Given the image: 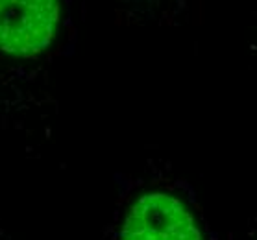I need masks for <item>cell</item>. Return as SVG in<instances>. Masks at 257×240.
Returning a JSON list of instances; mask_svg holds the SVG:
<instances>
[{"label": "cell", "instance_id": "1", "mask_svg": "<svg viewBox=\"0 0 257 240\" xmlns=\"http://www.w3.org/2000/svg\"><path fill=\"white\" fill-rule=\"evenodd\" d=\"M69 39L65 0H0V131L24 146H41L52 133V76Z\"/></svg>", "mask_w": 257, "mask_h": 240}, {"label": "cell", "instance_id": "2", "mask_svg": "<svg viewBox=\"0 0 257 240\" xmlns=\"http://www.w3.org/2000/svg\"><path fill=\"white\" fill-rule=\"evenodd\" d=\"M102 240H233L211 220L185 177L163 161H146L117 177Z\"/></svg>", "mask_w": 257, "mask_h": 240}, {"label": "cell", "instance_id": "3", "mask_svg": "<svg viewBox=\"0 0 257 240\" xmlns=\"http://www.w3.org/2000/svg\"><path fill=\"white\" fill-rule=\"evenodd\" d=\"M246 240H257V207L251 212L250 223H248V231H246Z\"/></svg>", "mask_w": 257, "mask_h": 240}, {"label": "cell", "instance_id": "4", "mask_svg": "<svg viewBox=\"0 0 257 240\" xmlns=\"http://www.w3.org/2000/svg\"><path fill=\"white\" fill-rule=\"evenodd\" d=\"M132 4H152V6H165L167 0H126Z\"/></svg>", "mask_w": 257, "mask_h": 240}, {"label": "cell", "instance_id": "5", "mask_svg": "<svg viewBox=\"0 0 257 240\" xmlns=\"http://www.w3.org/2000/svg\"><path fill=\"white\" fill-rule=\"evenodd\" d=\"M0 240H15V238H13V234L4 225H0Z\"/></svg>", "mask_w": 257, "mask_h": 240}]
</instances>
